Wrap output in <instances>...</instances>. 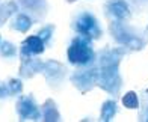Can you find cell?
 Instances as JSON below:
<instances>
[{
	"mask_svg": "<svg viewBox=\"0 0 148 122\" xmlns=\"http://www.w3.org/2000/svg\"><path fill=\"white\" fill-rule=\"evenodd\" d=\"M132 53L125 47H104L97 53V65H98V83L97 86L101 87L113 98H118L123 91L124 80L119 72L121 60L125 54Z\"/></svg>",
	"mask_w": 148,
	"mask_h": 122,
	"instance_id": "6da1fadb",
	"label": "cell"
},
{
	"mask_svg": "<svg viewBox=\"0 0 148 122\" xmlns=\"http://www.w3.org/2000/svg\"><path fill=\"white\" fill-rule=\"evenodd\" d=\"M109 33L116 45L130 51H140L148 44V32L132 26L129 21H109Z\"/></svg>",
	"mask_w": 148,
	"mask_h": 122,
	"instance_id": "7a4b0ae2",
	"label": "cell"
},
{
	"mask_svg": "<svg viewBox=\"0 0 148 122\" xmlns=\"http://www.w3.org/2000/svg\"><path fill=\"white\" fill-rule=\"evenodd\" d=\"M71 29L76 35L85 36L91 41H97L103 35V29L100 26L97 17L88 9H80L73 14Z\"/></svg>",
	"mask_w": 148,
	"mask_h": 122,
	"instance_id": "3957f363",
	"label": "cell"
},
{
	"mask_svg": "<svg viewBox=\"0 0 148 122\" xmlns=\"http://www.w3.org/2000/svg\"><path fill=\"white\" fill-rule=\"evenodd\" d=\"M66 59L74 66L94 63L97 60V53L92 47V41L85 36L76 35L66 48Z\"/></svg>",
	"mask_w": 148,
	"mask_h": 122,
	"instance_id": "277c9868",
	"label": "cell"
},
{
	"mask_svg": "<svg viewBox=\"0 0 148 122\" xmlns=\"http://www.w3.org/2000/svg\"><path fill=\"white\" fill-rule=\"evenodd\" d=\"M98 74H100V71H98V65L95 60L94 63H89V65L76 66V70L70 74V81L80 93L85 95V93L91 92L97 86Z\"/></svg>",
	"mask_w": 148,
	"mask_h": 122,
	"instance_id": "5b68a950",
	"label": "cell"
},
{
	"mask_svg": "<svg viewBox=\"0 0 148 122\" xmlns=\"http://www.w3.org/2000/svg\"><path fill=\"white\" fill-rule=\"evenodd\" d=\"M41 74L44 76L47 85L51 91H60L65 85L66 77L70 76V70L66 68V65L58 62V60L49 59L44 60Z\"/></svg>",
	"mask_w": 148,
	"mask_h": 122,
	"instance_id": "8992f818",
	"label": "cell"
},
{
	"mask_svg": "<svg viewBox=\"0 0 148 122\" xmlns=\"http://www.w3.org/2000/svg\"><path fill=\"white\" fill-rule=\"evenodd\" d=\"M15 113L20 121H42L41 107L32 93L20 95L15 103Z\"/></svg>",
	"mask_w": 148,
	"mask_h": 122,
	"instance_id": "52a82bcc",
	"label": "cell"
},
{
	"mask_svg": "<svg viewBox=\"0 0 148 122\" xmlns=\"http://www.w3.org/2000/svg\"><path fill=\"white\" fill-rule=\"evenodd\" d=\"M103 11L107 21H130L133 15L129 0H104Z\"/></svg>",
	"mask_w": 148,
	"mask_h": 122,
	"instance_id": "ba28073f",
	"label": "cell"
},
{
	"mask_svg": "<svg viewBox=\"0 0 148 122\" xmlns=\"http://www.w3.org/2000/svg\"><path fill=\"white\" fill-rule=\"evenodd\" d=\"M20 12L27 14L35 23L44 21V18L49 14V0H15Z\"/></svg>",
	"mask_w": 148,
	"mask_h": 122,
	"instance_id": "9c48e42d",
	"label": "cell"
},
{
	"mask_svg": "<svg viewBox=\"0 0 148 122\" xmlns=\"http://www.w3.org/2000/svg\"><path fill=\"white\" fill-rule=\"evenodd\" d=\"M44 60L39 56H20V70L18 74L21 78H32L42 71Z\"/></svg>",
	"mask_w": 148,
	"mask_h": 122,
	"instance_id": "30bf717a",
	"label": "cell"
},
{
	"mask_svg": "<svg viewBox=\"0 0 148 122\" xmlns=\"http://www.w3.org/2000/svg\"><path fill=\"white\" fill-rule=\"evenodd\" d=\"M45 44L44 41L36 35H30L27 36L21 44H20V51H18V57L20 56H41L45 51Z\"/></svg>",
	"mask_w": 148,
	"mask_h": 122,
	"instance_id": "8fae6325",
	"label": "cell"
},
{
	"mask_svg": "<svg viewBox=\"0 0 148 122\" xmlns=\"http://www.w3.org/2000/svg\"><path fill=\"white\" fill-rule=\"evenodd\" d=\"M33 20L32 17H29L27 14L24 12H15L14 17H12L11 23H9V27L12 30H17V32H21V33H27L30 30V27L33 26Z\"/></svg>",
	"mask_w": 148,
	"mask_h": 122,
	"instance_id": "7c38bea8",
	"label": "cell"
},
{
	"mask_svg": "<svg viewBox=\"0 0 148 122\" xmlns=\"http://www.w3.org/2000/svg\"><path fill=\"white\" fill-rule=\"evenodd\" d=\"M41 115H42V121H47V122L60 121V112L58 108V104L51 98L44 101V104L41 106Z\"/></svg>",
	"mask_w": 148,
	"mask_h": 122,
	"instance_id": "4fadbf2b",
	"label": "cell"
},
{
	"mask_svg": "<svg viewBox=\"0 0 148 122\" xmlns=\"http://www.w3.org/2000/svg\"><path fill=\"white\" fill-rule=\"evenodd\" d=\"M15 12H18V6L15 3V0H0V27L5 26V23L14 15Z\"/></svg>",
	"mask_w": 148,
	"mask_h": 122,
	"instance_id": "5bb4252c",
	"label": "cell"
},
{
	"mask_svg": "<svg viewBox=\"0 0 148 122\" xmlns=\"http://www.w3.org/2000/svg\"><path fill=\"white\" fill-rule=\"evenodd\" d=\"M118 115V104L115 100H106L101 104V112H100V121L109 122Z\"/></svg>",
	"mask_w": 148,
	"mask_h": 122,
	"instance_id": "9a60e30c",
	"label": "cell"
},
{
	"mask_svg": "<svg viewBox=\"0 0 148 122\" xmlns=\"http://www.w3.org/2000/svg\"><path fill=\"white\" fill-rule=\"evenodd\" d=\"M20 48L11 41H2L0 42V57L5 60H14L18 56Z\"/></svg>",
	"mask_w": 148,
	"mask_h": 122,
	"instance_id": "2e32d148",
	"label": "cell"
},
{
	"mask_svg": "<svg viewBox=\"0 0 148 122\" xmlns=\"http://www.w3.org/2000/svg\"><path fill=\"white\" fill-rule=\"evenodd\" d=\"M55 30H56V26L55 24H45L38 32V36L44 41V44H45L47 48H49V47L53 44V35H55Z\"/></svg>",
	"mask_w": 148,
	"mask_h": 122,
	"instance_id": "e0dca14e",
	"label": "cell"
},
{
	"mask_svg": "<svg viewBox=\"0 0 148 122\" xmlns=\"http://www.w3.org/2000/svg\"><path fill=\"white\" fill-rule=\"evenodd\" d=\"M8 83V89H9V97L11 98H15V97H20L23 93V81H21V77L20 78H15V77H9L6 80Z\"/></svg>",
	"mask_w": 148,
	"mask_h": 122,
	"instance_id": "ac0fdd59",
	"label": "cell"
},
{
	"mask_svg": "<svg viewBox=\"0 0 148 122\" xmlns=\"http://www.w3.org/2000/svg\"><path fill=\"white\" fill-rule=\"evenodd\" d=\"M123 104L124 107L127 108H139V97H138V93L136 92H133V91H129L124 97H123Z\"/></svg>",
	"mask_w": 148,
	"mask_h": 122,
	"instance_id": "d6986e66",
	"label": "cell"
},
{
	"mask_svg": "<svg viewBox=\"0 0 148 122\" xmlns=\"http://www.w3.org/2000/svg\"><path fill=\"white\" fill-rule=\"evenodd\" d=\"M138 119L139 121H148V89L142 93V98H140Z\"/></svg>",
	"mask_w": 148,
	"mask_h": 122,
	"instance_id": "ffe728a7",
	"label": "cell"
},
{
	"mask_svg": "<svg viewBox=\"0 0 148 122\" xmlns=\"http://www.w3.org/2000/svg\"><path fill=\"white\" fill-rule=\"evenodd\" d=\"M129 3L134 12H145L148 9V0H129Z\"/></svg>",
	"mask_w": 148,
	"mask_h": 122,
	"instance_id": "44dd1931",
	"label": "cell"
},
{
	"mask_svg": "<svg viewBox=\"0 0 148 122\" xmlns=\"http://www.w3.org/2000/svg\"><path fill=\"white\" fill-rule=\"evenodd\" d=\"M6 98H11L9 97V89H8V83L6 81L0 80V101H3Z\"/></svg>",
	"mask_w": 148,
	"mask_h": 122,
	"instance_id": "7402d4cb",
	"label": "cell"
},
{
	"mask_svg": "<svg viewBox=\"0 0 148 122\" xmlns=\"http://www.w3.org/2000/svg\"><path fill=\"white\" fill-rule=\"evenodd\" d=\"M66 2H68V3H73V2H76V0H66Z\"/></svg>",
	"mask_w": 148,
	"mask_h": 122,
	"instance_id": "603a6c76",
	"label": "cell"
},
{
	"mask_svg": "<svg viewBox=\"0 0 148 122\" xmlns=\"http://www.w3.org/2000/svg\"><path fill=\"white\" fill-rule=\"evenodd\" d=\"M145 30H147V32H148V26H147V29H145Z\"/></svg>",
	"mask_w": 148,
	"mask_h": 122,
	"instance_id": "cb8c5ba5",
	"label": "cell"
},
{
	"mask_svg": "<svg viewBox=\"0 0 148 122\" xmlns=\"http://www.w3.org/2000/svg\"><path fill=\"white\" fill-rule=\"evenodd\" d=\"M0 42H2V41H0Z\"/></svg>",
	"mask_w": 148,
	"mask_h": 122,
	"instance_id": "d4e9b609",
	"label": "cell"
}]
</instances>
